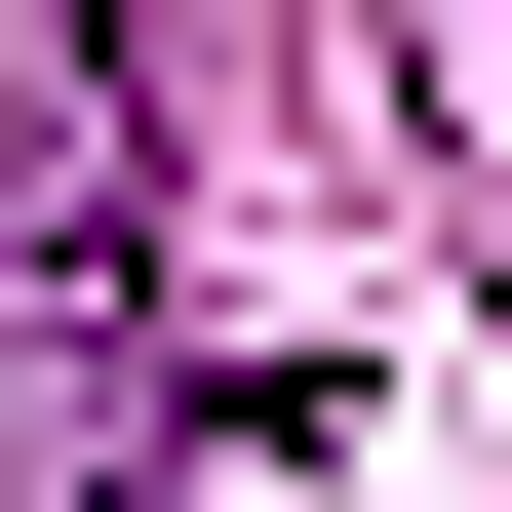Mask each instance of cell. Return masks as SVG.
<instances>
[{"label":"cell","instance_id":"6da1fadb","mask_svg":"<svg viewBox=\"0 0 512 512\" xmlns=\"http://www.w3.org/2000/svg\"><path fill=\"white\" fill-rule=\"evenodd\" d=\"M473 158H512V0H473Z\"/></svg>","mask_w":512,"mask_h":512}]
</instances>
